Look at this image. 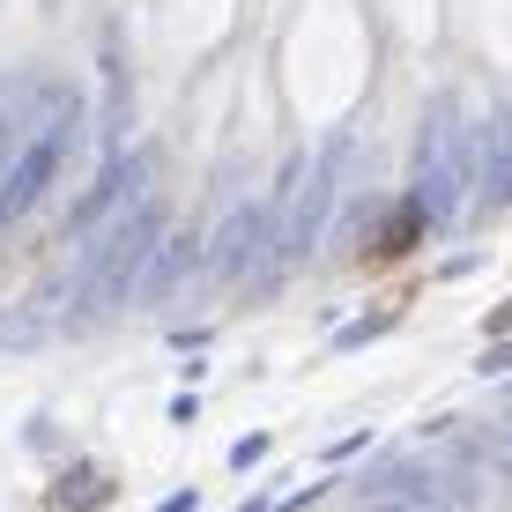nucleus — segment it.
I'll list each match as a JSON object with an SVG mask.
<instances>
[{
  "label": "nucleus",
  "instance_id": "obj_1",
  "mask_svg": "<svg viewBox=\"0 0 512 512\" xmlns=\"http://www.w3.org/2000/svg\"><path fill=\"white\" fill-rule=\"evenodd\" d=\"M156 245H164V201H134L112 231H97L82 245V275H75V297H67V320L97 327L112 305H127Z\"/></svg>",
  "mask_w": 512,
  "mask_h": 512
},
{
  "label": "nucleus",
  "instance_id": "obj_2",
  "mask_svg": "<svg viewBox=\"0 0 512 512\" xmlns=\"http://www.w3.org/2000/svg\"><path fill=\"white\" fill-rule=\"evenodd\" d=\"M468 156H475V141L461 134V104L453 97H438L431 104V119H423V149H416V216L423 223H461V186H468Z\"/></svg>",
  "mask_w": 512,
  "mask_h": 512
},
{
  "label": "nucleus",
  "instance_id": "obj_3",
  "mask_svg": "<svg viewBox=\"0 0 512 512\" xmlns=\"http://www.w3.org/2000/svg\"><path fill=\"white\" fill-rule=\"evenodd\" d=\"M75 134H82V97L67 104V112H52L38 134L15 149V164L0 171V231H15V223L30 216V208L45 201V186H52V171L67 164V149H75Z\"/></svg>",
  "mask_w": 512,
  "mask_h": 512
},
{
  "label": "nucleus",
  "instance_id": "obj_4",
  "mask_svg": "<svg viewBox=\"0 0 512 512\" xmlns=\"http://www.w3.org/2000/svg\"><path fill=\"white\" fill-rule=\"evenodd\" d=\"M349 141H327L320 156H297L290 164V186H282V201H290V216H282V268H297V260H312V245H320L327 216H334V171H342Z\"/></svg>",
  "mask_w": 512,
  "mask_h": 512
},
{
  "label": "nucleus",
  "instance_id": "obj_5",
  "mask_svg": "<svg viewBox=\"0 0 512 512\" xmlns=\"http://www.w3.org/2000/svg\"><path fill=\"white\" fill-rule=\"evenodd\" d=\"M282 216H290V201H245L231 223L216 231V245H208V290H231V282H245L260 268V260H282Z\"/></svg>",
  "mask_w": 512,
  "mask_h": 512
},
{
  "label": "nucleus",
  "instance_id": "obj_6",
  "mask_svg": "<svg viewBox=\"0 0 512 512\" xmlns=\"http://www.w3.org/2000/svg\"><path fill=\"white\" fill-rule=\"evenodd\" d=\"M446 468L438 453H386V461L364 475V512H446Z\"/></svg>",
  "mask_w": 512,
  "mask_h": 512
},
{
  "label": "nucleus",
  "instance_id": "obj_7",
  "mask_svg": "<svg viewBox=\"0 0 512 512\" xmlns=\"http://www.w3.org/2000/svg\"><path fill=\"white\" fill-rule=\"evenodd\" d=\"M149 186H156V156L149 149H127V156H112L104 164V179L75 201V231L82 238H97V231H112L119 216H127L134 201H149Z\"/></svg>",
  "mask_w": 512,
  "mask_h": 512
},
{
  "label": "nucleus",
  "instance_id": "obj_8",
  "mask_svg": "<svg viewBox=\"0 0 512 512\" xmlns=\"http://www.w3.org/2000/svg\"><path fill=\"white\" fill-rule=\"evenodd\" d=\"M475 193H483V208H512V112L505 104L475 134Z\"/></svg>",
  "mask_w": 512,
  "mask_h": 512
},
{
  "label": "nucleus",
  "instance_id": "obj_9",
  "mask_svg": "<svg viewBox=\"0 0 512 512\" xmlns=\"http://www.w3.org/2000/svg\"><path fill=\"white\" fill-rule=\"evenodd\" d=\"M193 260H201V238H171V245H156L149 268H141V282H134V297H149V305H156V297H171V290H179V282L193 275Z\"/></svg>",
  "mask_w": 512,
  "mask_h": 512
},
{
  "label": "nucleus",
  "instance_id": "obj_10",
  "mask_svg": "<svg viewBox=\"0 0 512 512\" xmlns=\"http://www.w3.org/2000/svg\"><path fill=\"white\" fill-rule=\"evenodd\" d=\"M45 342V320H38V312H0V349H38Z\"/></svg>",
  "mask_w": 512,
  "mask_h": 512
},
{
  "label": "nucleus",
  "instance_id": "obj_11",
  "mask_svg": "<svg viewBox=\"0 0 512 512\" xmlns=\"http://www.w3.org/2000/svg\"><path fill=\"white\" fill-rule=\"evenodd\" d=\"M372 334H386V312H364V320H349L342 334H334V349H357V342H372Z\"/></svg>",
  "mask_w": 512,
  "mask_h": 512
},
{
  "label": "nucleus",
  "instance_id": "obj_12",
  "mask_svg": "<svg viewBox=\"0 0 512 512\" xmlns=\"http://www.w3.org/2000/svg\"><path fill=\"white\" fill-rule=\"evenodd\" d=\"M97 475H67V483H60V505H97Z\"/></svg>",
  "mask_w": 512,
  "mask_h": 512
},
{
  "label": "nucleus",
  "instance_id": "obj_13",
  "mask_svg": "<svg viewBox=\"0 0 512 512\" xmlns=\"http://www.w3.org/2000/svg\"><path fill=\"white\" fill-rule=\"evenodd\" d=\"M260 453H268V431H253V438H238V446H231V468H253V461H260Z\"/></svg>",
  "mask_w": 512,
  "mask_h": 512
},
{
  "label": "nucleus",
  "instance_id": "obj_14",
  "mask_svg": "<svg viewBox=\"0 0 512 512\" xmlns=\"http://www.w3.org/2000/svg\"><path fill=\"white\" fill-rule=\"evenodd\" d=\"M498 372H512V342H498V349L483 357V379H498Z\"/></svg>",
  "mask_w": 512,
  "mask_h": 512
},
{
  "label": "nucleus",
  "instance_id": "obj_15",
  "mask_svg": "<svg viewBox=\"0 0 512 512\" xmlns=\"http://www.w3.org/2000/svg\"><path fill=\"white\" fill-rule=\"evenodd\" d=\"M193 505H201V490H171V498L156 505V512H193Z\"/></svg>",
  "mask_w": 512,
  "mask_h": 512
},
{
  "label": "nucleus",
  "instance_id": "obj_16",
  "mask_svg": "<svg viewBox=\"0 0 512 512\" xmlns=\"http://www.w3.org/2000/svg\"><path fill=\"white\" fill-rule=\"evenodd\" d=\"M512 327V305H498V312H490V334H505Z\"/></svg>",
  "mask_w": 512,
  "mask_h": 512
},
{
  "label": "nucleus",
  "instance_id": "obj_17",
  "mask_svg": "<svg viewBox=\"0 0 512 512\" xmlns=\"http://www.w3.org/2000/svg\"><path fill=\"white\" fill-rule=\"evenodd\" d=\"M505 453H512V423H505Z\"/></svg>",
  "mask_w": 512,
  "mask_h": 512
}]
</instances>
